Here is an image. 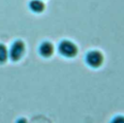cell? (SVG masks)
Listing matches in <instances>:
<instances>
[{"mask_svg":"<svg viewBox=\"0 0 124 123\" xmlns=\"http://www.w3.org/2000/svg\"><path fill=\"white\" fill-rule=\"evenodd\" d=\"M110 123H124V116L122 115H118V116H115Z\"/></svg>","mask_w":124,"mask_h":123,"instance_id":"52a82bcc","label":"cell"},{"mask_svg":"<svg viewBox=\"0 0 124 123\" xmlns=\"http://www.w3.org/2000/svg\"><path fill=\"white\" fill-rule=\"evenodd\" d=\"M29 9L34 13H41L45 10V4L42 0H32L29 3Z\"/></svg>","mask_w":124,"mask_h":123,"instance_id":"5b68a950","label":"cell"},{"mask_svg":"<svg viewBox=\"0 0 124 123\" xmlns=\"http://www.w3.org/2000/svg\"><path fill=\"white\" fill-rule=\"evenodd\" d=\"M17 123H26V121H25L24 119H19V120L17 121Z\"/></svg>","mask_w":124,"mask_h":123,"instance_id":"ba28073f","label":"cell"},{"mask_svg":"<svg viewBox=\"0 0 124 123\" xmlns=\"http://www.w3.org/2000/svg\"><path fill=\"white\" fill-rule=\"evenodd\" d=\"M9 56V52L6 48V46L2 44H0V63H4Z\"/></svg>","mask_w":124,"mask_h":123,"instance_id":"8992f818","label":"cell"},{"mask_svg":"<svg viewBox=\"0 0 124 123\" xmlns=\"http://www.w3.org/2000/svg\"><path fill=\"white\" fill-rule=\"evenodd\" d=\"M39 53L44 57H49L53 53V46L49 42H44L39 46Z\"/></svg>","mask_w":124,"mask_h":123,"instance_id":"277c9868","label":"cell"},{"mask_svg":"<svg viewBox=\"0 0 124 123\" xmlns=\"http://www.w3.org/2000/svg\"><path fill=\"white\" fill-rule=\"evenodd\" d=\"M25 52V45L22 41H15L9 50V57L13 61H17L19 60Z\"/></svg>","mask_w":124,"mask_h":123,"instance_id":"7a4b0ae2","label":"cell"},{"mask_svg":"<svg viewBox=\"0 0 124 123\" xmlns=\"http://www.w3.org/2000/svg\"><path fill=\"white\" fill-rule=\"evenodd\" d=\"M58 51L65 57H74L78 53V47L73 42L69 40H63L59 43Z\"/></svg>","mask_w":124,"mask_h":123,"instance_id":"6da1fadb","label":"cell"},{"mask_svg":"<svg viewBox=\"0 0 124 123\" xmlns=\"http://www.w3.org/2000/svg\"><path fill=\"white\" fill-rule=\"evenodd\" d=\"M85 61L88 66H90L92 68H98L102 65V63L104 61V56L98 50H91L86 53Z\"/></svg>","mask_w":124,"mask_h":123,"instance_id":"3957f363","label":"cell"}]
</instances>
